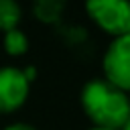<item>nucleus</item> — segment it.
<instances>
[{
  "mask_svg": "<svg viewBox=\"0 0 130 130\" xmlns=\"http://www.w3.org/2000/svg\"><path fill=\"white\" fill-rule=\"evenodd\" d=\"M63 6H65V0H37L35 2V12L41 20L53 22V20L59 18Z\"/></svg>",
  "mask_w": 130,
  "mask_h": 130,
  "instance_id": "423d86ee",
  "label": "nucleus"
},
{
  "mask_svg": "<svg viewBox=\"0 0 130 130\" xmlns=\"http://www.w3.org/2000/svg\"><path fill=\"white\" fill-rule=\"evenodd\" d=\"M89 16L110 35L130 32V0H85Z\"/></svg>",
  "mask_w": 130,
  "mask_h": 130,
  "instance_id": "f03ea898",
  "label": "nucleus"
},
{
  "mask_svg": "<svg viewBox=\"0 0 130 130\" xmlns=\"http://www.w3.org/2000/svg\"><path fill=\"white\" fill-rule=\"evenodd\" d=\"M91 130H108V128H98V126H93Z\"/></svg>",
  "mask_w": 130,
  "mask_h": 130,
  "instance_id": "9d476101",
  "label": "nucleus"
},
{
  "mask_svg": "<svg viewBox=\"0 0 130 130\" xmlns=\"http://www.w3.org/2000/svg\"><path fill=\"white\" fill-rule=\"evenodd\" d=\"M4 130H37V128L28 126V124H12V126H8V128H4Z\"/></svg>",
  "mask_w": 130,
  "mask_h": 130,
  "instance_id": "6e6552de",
  "label": "nucleus"
},
{
  "mask_svg": "<svg viewBox=\"0 0 130 130\" xmlns=\"http://www.w3.org/2000/svg\"><path fill=\"white\" fill-rule=\"evenodd\" d=\"M18 20H20V8L16 0H0V28L4 32L16 28Z\"/></svg>",
  "mask_w": 130,
  "mask_h": 130,
  "instance_id": "39448f33",
  "label": "nucleus"
},
{
  "mask_svg": "<svg viewBox=\"0 0 130 130\" xmlns=\"http://www.w3.org/2000/svg\"><path fill=\"white\" fill-rule=\"evenodd\" d=\"M120 130H130V118H128V120H126V122H124V126H122V128H120Z\"/></svg>",
  "mask_w": 130,
  "mask_h": 130,
  "instance_id": "1a4fd4ad",
  "label": "nucleus"
},
{
  "mask_svg": "<svg viewBox=\"0 0 130 130\" xmlns=\"http://www.w3.org/2000/svg\"><path fill=\"white\" fill-rule=\"evenodd\" d=\"M28 93V79L20 69L2 67L0 69V112L16 110Z\"/></svg>",
  "mask_w": 130,
  "mask_h": 130,
  "instance_id": "20e7f679",
  "label": "nucleus"
},
{
  "mask_svg": "<svg viewBox=\"0 0 130 130\" xmlns=\"http://www.w3.org/2000/svg\"><path fill=\"white\" fill-rule=\"evenodd\" d=\"M104 73L106 81L114 87L128 91L130 89V32L114 37L104 55Z\"/></svg>",
  "mask_w": 130,
  "mask_h": 130,
  "instance_id": "7ed1b4c3",
  "label": "nucleus"
},
{
  "mask_svg": "<svg viewBox=\"0 0 130 130\" xmlns=\"http://www.w3.org/2000/svg\"><path fill=\"white\" fill-rule=\"evenodd\" d=\"M81 106L98 128L120 130L130 118V102L126 91L114 87L106 79H91L81 91Z\"/></svg>",
  "mask_w": 130,
  "mask_h": 130,
  "instance_id": "f257e3e1",
  "label": "nucleus"
},
{
  "mask_svg": "<svg viewBox=\"0 0 130 130\" xmlns=\"http://www.w3.org/2000/svg\"><path fill=\"white\" fill-rule=\"evenodd\" d=\"M26 37L18 30V28H10L4 32V47L10 55H20L26 51Z\"/></svg>",
  "mask_w": 130,
  "mask_h": 130,
  "instance_id": "0eeeda50",
  "label": "nucleus"
}]
</instances>
